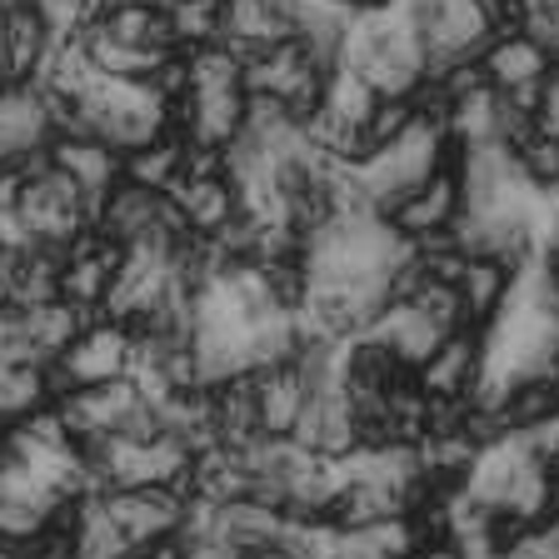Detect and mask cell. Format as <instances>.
I'll use <instances>...</instances> for the list:
<instances>
[{
  "mask_svg": "<svg viewBox=\"0 0 559 559\" xmlns=\"http://www.w3.org/2000/svg\"><path fill=\"white\" fill-rule=\"evenodd\" d=\"M56 40L60 35L50 31V21L40 15L35 0H5V15H0V70H5L15 85L40 81V70H46Z\"/></svg>",
  "mask_w": 559,
  "mask_h": 559,
  "instance_id": "obj_12",
  "label": "cell"
},
{
  "mask_svg": "<svg viewBox=\"0 0 559 559\" xmlns=\"http://www.w3.org/2000/svg\"><path fill=\"white\" fill-rule=\"evenodd\" d=\"M539 260H545L549 280H555V285H559V240H555V245H545V255H539Z\"/></svg>",
  "mask_w": 559,
  "mask_h": 559,
  "instance_id": "obj_33",
  "label": "cell"
},
{
  "mask_svg": "<svg viewBox=\"0 0 559 559\" xmlns=\"http://www.w3.org/2000/svg\"><path fill=\"white\" fill-rule=\"evenodd\" d=\"M460 155V151H454ZM460 215H465V190H460V165L444 160L440 170L425 180V186H415L405 200H400L384 221L395 225L405 240L425 245V240H440V235H450L454 225H460Z\"/></svg>",
  "mask_w": 559,
  "mask_h": 559,
  "instance_id": "obj_9",
  "label": "cell"
},
{
  "mask_svg": "<svg viewBox=\"0 0 559 559\" xmlns=\"http://www.w3.org/2000/svg\"><path fill=\"white\" fill-rule=\"evenodd\" d=\"M186 155H190L186 135H180V130H165L160 140H151V145H140V151L120 155V165H126V180L170 195V190L180 186V175H186Z\"/></svg>",
  "mask_w": 559,
  "mask_h": 559,
  "instance_id": "obj_25",
  "label": "cell"
},
{
  "mask_svg": "<svg viewBox=\"0 0 559 559\" xmlns=\"http://www.w3.org/2000/svg\"><path fill=\"white\" fill-rule=\"evenodd\" d=\"M135 330L120 325V320H105L95 314L91 325L75 335V345L60 355L56 365H46V380H50V400L75 390V384H110V380H130L135 370Z\"/></svg>",
  "mask_w": 559,
  "mask_h": 559,
  "instance_id": "obj_5",
  "label": "cell"
},
{
  "mask_svg": "<svg viewBox=\"0 0 559 559\" xmlns=\"http://www.w3.org/2000/svg\"><path fill=\"white\" fill-rule=\"evenodd\" d=\"M549 66H555V56L539 46L535 35H524L520 25L495 31L489 46L479 50V70H485V81L495 85V91H530V85H545Z\"/></svg>",
  "mask_w": 559,
  "mask_h": 559,
  "instance_id": "obj_14",
  "label": "cell"
},
{
  "mask_svg": "<svg viewBox=\"0 0 559 559\" xmlns=\"http://www.w3.org/2000/svg\"><path fill=\"white\" fill-rule=\"evenodd\" d=\"M325 75L330 70L320 66L295 35H285V40H275V46L245 56V91L280 100L295 120L314 116V105H320V95H325Z\"/></svg>",
  "mask_w": 559,
  "mask_h": 559,
  "instance_id": "obj_6",
  "label": "cell"
},
{
  "mask_svg": "<svg viewBox=\"0 0 559 559\" xmlns=\"http://www.w3.org/2000/svg\"><path fill=\"white\" fill-rule=\"evenodd\" d=\"M40 405H50L46 365L0 355V430H5V425H15V419H25V415H35Z\"/></svg>",
  "mask_w": 559,
  "mask_h": 559,
  "instance_id": "obj_26",
  "label": "cell"
},
{
  "mask_svg": "<svg viewBox=\"0 0 559 559\" xmlns=\"http://www.w3.org/2000/svg\"><path fill=\"white\" fill-rule=\"evenodd\" d=\"M165 15H170L175 46H180V50H195V46L221 40L225 0H165Z\"/></svg>",
  "mask_w": 559,
  "mask_h": 559,
  "instance_id": "obj_27",
  "label": "cell"
},
{
  "mask_svg": "<svg viewBox=\"0 0 559 559\" xmlns=\"http://www.w3.org/2000/svg\"><path fill=\"white\" fill-rule=\"evenodd\" d=\"M120 260H126V250H120V245H110L91 225L81 240L60 250V300L100 314L105 295H110V285H116V275H120Z\"/></svg>",
  "mask_w": 559,
  "mask_h": 559,
  "instance_id": "obj_11",
  "label": "cell"
},
{
  "mask_svg": "<svg viewBox=\"0 0 559 559\" xmlns=\"http://www.w3.org/2000/svg\"><path fill=\"white\" fill-rule=\"evenodd\" d=\"M105 514L116 520V530L130 539V549L160 545V539H175L190 520V500L180 489L165 485H130V489H105L100 495Z\"/></svg>",
  "mask_w": 559,
  "mask_h": 559,
  "instance_id": "obj_7",
  "label": "cell"
},
{
  "mask_svg": "<svg viewBox=\"0 0 559 559\" xmlns=\"http://www.w3.org/2000/svg\"><path fill=\"white\" fill-rule=\"evenodd\" d=\"M91 320H95L91 310H81V305H70V300H46V305H31V310H15L21 345L35 365H56Z\"/></svg>",
  "mask_w": 559,
  "mask_h": 559,
  "instance_id": "obj_19",
  "label": "cell"
},
{
  "mask_svg": "<svg viewBox=\"0 0 559 559\" xmlns=\"http://www.w3.org/2000/svg\"><path fill=\"white\" fill-rule=\"evenodd\" d=\"M355 15L345 0H295L290 5V35L310 50L325 70L340 66V50H345V35L355 25Z\"/></svg>",
  "mask_w": 559,
  "mask_h": 559,
  "instance_id": "obj_20",
  "label": "cell"
},
{
  "mask_svg": "<svg viewBox=\"0 0 559 559\" xmlns=\"http://www.w3.org/2000/svg\"><path fill=\"white\" fill-rule=\"evenodd\" d=\"M195 510H200V520H205V530H215V535L230 549H240V555L270 549L285 535V510L255 500V495H240V500H225V504H195Z\"/></svg>",
  "mask_w": 559,
  "mask_h": 559,
  "instance_id": "obj_15",
  "label": "cell"
},
{
  "mask_svg": "<svg viewBox=\"0 0 559 559\" xmlns=\"http://www.w3.org/2000/svg\"><path fill=\"white\" fill-rule=\"evenodd\" d=\"M535 126H539V135L559 140V56H555V66H549L545 85H539V110H535Z\"/></svg>",
  "mask_w": 559,
  "mask_h": 559,
  "instance_id": "obj_31",
  "label": "cell"
},
{
  "mask_svg": "<svg viewBox=\"0 0 559 559\" xmlns=\"http://www.w3.org/2000/svg\"><path fill=\"white\" fill-rule=\"evenodd\" d=\"M95 230L110 245H120V250L135 240H151V235H160V230L190 235L186 221H180V210H175V200L160 195V190L135 186V180H120V186L95 205Z\"/></svg>",
  "mask_w": 559,
  "mask_h": 559,
  "instance_id": "obj_8",
  "label": "cell"
},
{
  "mask_svg": "<svg viewBox=\"0 0 559 559\" xmlns=\"http://www.w3.org/2000/svg\"><path fill=\"white\" fill-rule=\"evenodd\" d=\"M135 400H140L135 380H110V384H75V390L56 395L50 405H56L66 435L85 450V444H95V440L120 435V425H126V415L135 409Z\"/></svg>",
  "mask_w": 559,
  "mask_h": 559,
  "instance_id": "obj_10",
  "label": "cell"
},
{
  "mask_svg": "<svg viewBox=\"0 0 559 559\" xmlns=\"http://www.w3.org/2000/svg\"><path fill=\"white\" fill-rule=\"evenodd\" d=\"M255 374V405H260V430L265 435H295L305 415V400H310V384H305L300 365H270V370H250Z\"/></svg>",
  "mask_w": 559,
  "mask_h": 559,
  "instance_id": "obj_21",
  "label": "cell"
},
{
  "mask_svg": "<svg viewBox=\"0 0 559 559\" xmlns=\"http://www.w3.org/2000/svg\"><path fill=\"white\" fill-rule=\"evenodd\" d=\"M290 35V21L285 11H275L270 0H225V25H221V40L235 50V56H250V50H265L275 40Z\"/></svg>",
  "mask_w": 559,
  "mask_h": 559,
  "instance_id": "obj_24",
  "label": "cell"
},
{
  "mask_svg": "<svg viewBox=\"0 0 559 559\" xmlns=\"http://www.w3.org/2000/svg\"><path fill=\"white\" fill-rule=\"evenodd\" d=\"M95 25H100L105 35H116L120 46L180 50L175 46V31H170V15H165V0H116Z\"/></svg>",
  "mask_w": 559,
  "mask_h": 559,
  "instance_id": "obj_23",
  "label": "cell"
},
{
  "mask_svg": "<svg viewBox=\"0 0 559 559\" xmlns=\"http://www.w3.org/2000/svg\"><path fill=\"white\" fill-rule=\"evenodd\" d=\"M419 120V100L415 95H380L374 100V110H370V120H365V130H360V145H365V155L370 151H380V145H390V140H400L409 126ZM360 155V160H365Z\"/></svg>",
  "mask_w": 559,
  "mask_h": 559,
  "instance_id": "obj_28",
  "label": "cell"
},
{
  "mask_svg": "<svg viewBox=\"0 0 559 559\" xmlns=\"http://www.w3.org/2000/svg\"><path fill=\"white\" fill-rule=\"evenodd\" d=\"M50 160L60 165V170L75 180V186L85 190V200H91V210L100 205L110 190L126 180V165H120V151H110L105 140L95 135H56L50 140Z\"/></svg>",
  "mask_w": 559,
  "mask_h": 559,
  "instance_id": "obj_18",
  "label": "cell"
},
{
  "mask_svg": "<svg viewBox=\"0 0 559 559\" xmlns=\"http://www.w3.org/2000/svg\"><path fill=\"white\" fill-rule=\"evenodd\" d=\"M409 305H419V310L430 314L440 330H465L469 325V320H465V300H460V285H454V280H435L430 275L415 290V300H409Z\"/></svg>",
  "mask_w": 559,
  "mask_h": 559,
  "instance_id": "obj_30",
  "label": "cell"
},
{
  "mask_svg": "<svg viewBox=\"0 0 559 559\" xmlns=\"http://www.w3.org/2000/svg\"><path fill=\"white\" fill-rule=\"evenodd\" d=\"M11 85H15V81H11V75H5V70H0V95L11 91Z\"/></svg>",
  "mask_w": 559,
  "mask_h": 559,
  "instance_id": "obj_35",
  "label": "cell"
},
{
  "mask_svg": "<svg viewBox=\"0 0 559 559\" xmlns=\"http://www.w3.org/2000/svg\"><path fill=\"white\" fill-rule=\"evenodd\" d=\"M50 504L40 500H25V495H0V539H11V545H25L31 549L35 539L50 530Z\"/></svg>",
  "mask_w": 559,
  "mask_h": 559,
  "instance_id": "obj_29",
  "label": "cell"
},
{
  "mask_svg": "<svg viewBox=\"0 0 559 559\" xmlns=\"http://www.w3.org/2000/svg\"><path fill=\"white\" fill-rule=\"evenodd\" d=\"M444 160H454L450 126L435 116H419L400 140H390V145H380V151H370L365 160L349 165V175H355L365 205H370L374 215H390V210L415 186H425Z\"/></svg>",
  "mask_w": 559,
  "mask_h": 559,
  "instance_id": "obj_2",
  "label": "cell"
},
{
  "mask_svg": "<svg viewBox=\"0 0 559 559\" xmlns=\"http://www.w3.org/2000/svg\"><path fill=\"white\" fill-rule=\"evenodd\" d=\"M240 559H295L285 545H270V549H250V555H240Z\"/></svg>",
  "mask_w": 559,
  "mask_h": 559,
  "instance_id": "obj_32",
  "label": "cell"
},
{
  "mask_svg": "<svg viewBox=\"0 0 559 559\" xmlns=\"http://www.w3.org/2000/svg\"><path fill=\"white\" fill-rule=\"evenodd\" d=\"M415 380L430 400H469L485 380V330H450L440 349L415 370Z\"/></svg>",
  "mask_w": 559,
  "mask_h": 559,
  "instance_id": "obj_13",
  "label": "cell"
},
{
  "mask_svg": "<svg viewBox=\"0 0 559 559\" xmlns=\"http://www.w3.org/2000/svg\"><path fill=\"white\" fill-rule=\"evenodd\" d=\"M370 340H380L390 355H395L405 370H419V365L430 360L435 349H440V340L450 335V330H440L430 320V314L419 310V305H409V300H390L380 314L370 320V330H365Z\"/></svg>",
  "mask_w": 559,
  "mask_h": 559,
  "instance_id": "obj_17",
  "label": "cell"
},
{
  "mask_svg": "<svg viewBox=\"0 0 559 559\" xmlns=\"http://www.w3.org/2000/svg\"><path fill=\"white\" fill-rule=\"evenodd\" d=\"M405 11L425 46V81H435L440 70L460 60H475L489 46V35L500 31L485 0H405Z\"/></svg>",
  "mask_w": 559,
  "mask_h": 559,
  "instance_id": "obj_4",
  "label": "cell"
},
{
  "mask_svg": "<svg viewBox=\"0 0 559 559\" xmlns=\"http://www.w3.org/2000/svg\"><path fill=\"white\" fill-rule=\"evenodd\" d=\"M170 200L195 240H215L225 225L240 221V195H235L230 175H180Z\"/></svg>",
  "mask_w": 559,
  "mask_h": 559,
  "instance_id": "obj_16",
  "label": "cell"
},
{
  "mask_svg": "<svg viewBox=\"0 0 559 559\" xmlns=\"http://www.w3.org/2000/svg\"><path fill=\"white\" fill-rule=\"evenodd\" d=\"M15 210H21L31 240L50 245V250L75 245L95 225V210L85 200V190L50 155H35V160L21 165V175H15Z\"/></svg>",
  "mask_w": 559,
  "mask_h": 559,
  "instance_id": "obj_3",
  "label": "cell"
},
{
  "mask_svg": "<svg viewBox=\"0 0 559 559\" xmlns=\"http://www.w3.org/2000/svg\"><path fill=\"white\" fill-rule=\"evenodd\" d=\"M454 285H460V300H465L469 330H489L514 300V275L504 265H495V260H479V255L465 260V270H460Z\"/></svg>",
  "mask_w": 559,
  "mask_h": 559,
  "instance_id": "obj_22",
  "label": "cell"
},
{
  "mask_svg": "<svg viewBox=\"0 0 559 559\" xmlns=\"http://www.w3.org/2000/svg\"><path fill=\"white\" fill-rule=\"evenodd\" d=\"M340 66L374 85V95H415L425 85V46L405 0H384L355 15Z\"/></svg>",
  "mask_w": 559,
  "mask_h": 559,
  "instance_id": "obj_1",
  "label": "cell"
},
{
  "mask_svg": "<svg viewBox=\"0 0 559 559\" xmlns=\"http://www.w3.org/2000/svg\"><path fill=\"white\" fill-rule=\"evenodd\" d=\"M349 11H370V5H384V0H345Z\"/></svg>",
  "mask_w": 559,
  "mask_h": 559,
  "instance_id": "obj_34",
  "label": "cell"
}]
</instances>
